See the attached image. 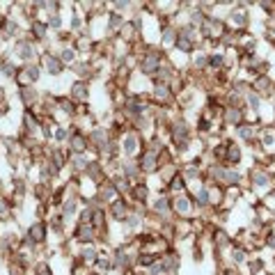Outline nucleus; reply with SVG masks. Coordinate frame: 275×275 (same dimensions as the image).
Masks as SVG:
<instances>
[{
	"label": "nucleus",
	"mask_w": 275,
	"mask_h": 275,
	"mask_svg": "<svg viewBox=\"0 0 275 275\" xmlns=\"http://www.w3.org/2000/svg\"><path fill=\"white\" fill-rule=\"evenodd\" d=\"M74 239L78 241V243L92 245V241L96 239V227L92 225V223H78V227H76V232H74Z\"/></svg>",
	"instance_id": "obj_6"
},
{
	"label": "nucleus",
	"mask_w": 275,
	"mask_h": 275,
	"mask_svg": "<svg viewBox=\"0 0 275 275\" xmlns=\"http://www.w3.org/2000/svg\"><path fill=\"white\" fill-rule=\"evenodd\" d=\"M32 35H35L37 39H44L46 37V25L44 23H32Z\"/></svg>",
	"instance_id": "obj_34"
},
{
	"label": "nucleus",
	"mask_w": 275,
	"mask_h": 275,
	"mask_svg": "<svg viewBox=\"0 0 275 275\" xmlns=\"http://www.w3.org/2000/svg\"><path fill=\"white\" fill-rule=\"evenodd\" d=\"M35 275H50V268H48V264H37V268H35Z\"/></svg>",
	"instance_id": "obj_38"
},
{
	"label": "nucleus",
	"mask_w": 275,
	"mask_h": 275,
	"mask_svg": "<svg viewBox=\"0 0 275 275\" xmlns=\"http://www.w3.org/2000/svg\"><path fill=\"white\" fill-rule=\"evenodd\" d=\"M92 225L96 230H105V211L103 209H94V215H92Z\"/></svg>",
	"instance_id": "obj_29"
},
{
	"label": "nucleus",
	"mask_w": 275,
	"mask_h": 275,
	"mask_svg": "<svg viewBox=\"0 0 275 275\" xmlns=\"http://www.w3.org/2000/svg\"><path fill=\"white\" fill-rule=\"evenodd\" d=\"M193 202H195L197 206H202V209H206V206H211V190L206 188V186H202V188L195 190V195H193Z\"/></svg>",
	"instance_id": "obj_19"
},
{
	"label": "nucleus",
	"mask_w": 275,
	"mask_h": 275,
	"mask_svg": "<svg viewBox=\"0 0 275 275\" xmlns=\"http://www.w3.org/2000/svg\"><path fill=\"white\" fill-rule=\"evenodd\" d=\"M19 94H21V99H23L25 105H32L37 101V90H35V87H30V85H23L19 90Z\"/></svg>",
	"instance_id": "obj_23"
},
{
	"label": "nucleus",
	"mask_w": 275,
	"mask_h": 275,
	"mask_svg": "<svg viewBox=\"0 0 275 275\" xmlns=\"http://www.w3.org/2000/svg\"><path fill=\"white\" fill-rule=\"evenodd\" d=\"M28 239H30L32 243H41V241L46 239V227H44V223H35V225L28 230Z\"/></svg>",
	"instance_id": "obj_21"
},
{
	"label": "nucleus",
	"mask_w": 275,
	"mask_h": 275,
	"mask_svg": "<svg viewBox=\"0 0 275 275\" xmlns=\"http://www.w3.org/2000/svg\"><path fill=\"white\" fill-rule=\"evenodd\" d=\"M170 211H172V200H170V197L160 195L158 200L154 202V213L156 215H160V218H168V215H170Z\"/></svg>",
	"instance_id": "obj_17"
},
{
	"label": "nucleus",
	"mask_w": 275,
	"mask_h": 275,
	"mask_svg": "<svg viewBox=\"0 0 275 275\" xmlns=\"http://www.w3.org/2000/svg\"><path fill=\"white\" fill-rule=\"evenodd\" d=\"M250 184H252V188L255 190H270L275 186V175L273 172H268V170H252V175H250Z\"/></svg>",
	"instance_id": "obj_2"
},
{
	"label": "nucleus",
	"mask_w": 275,
	"mask_h": 275,
	"mask_svg": "<svg viewBox=\"0 0 275 275\" xmlns=\"http://www.w3.org/2000/svg\"><path fill=\"white\" fill-rule=\"evenodd\" d=\"M193 65H195V69H206V67H209V55H195V62H193Z\"/></svg>",
	"instance_id": "obj_33"
},
{
	"label": "nucleus",
	"mask_w": 275,
	"mask_h": 275,
	"mask_svg": "<svg viewBox=\"0 0 275 275\" xmlns=\"http://www.w3.org/2000/svg\"><path fill=\"white\" fill-rule=\"evenodd\" d=\"M209 129H211V122L206 120V117H200V122H197V131H200V133H206Z\"/></svg>",
	"instance_id": "obj_37"
},
{
	"label": "nucleus",
	"mask_w": 275,
	"mask_h": 275,
	"mask_svg": "<svg viewBox=\"0 0 275 275\" xmlns=\"http://www.w3.org/2000/svg\"><path fill=\"white\" fill-rule=\"evenodd\" d=\"M138 165H140V172L142 175H151V172L158 170V154L151 149H145L142 156L138 158Z\"/></svg>",
	"instance_id": "obj_5"
},
{
	"label": "nucleus",
	"mask_w": 275,
	"mask_h": 275,
	"mask_svg": "<svg viewBox=\"0 0 275 275\" xmlns=\"http://www.w3.org/2000/svg\"><path fill=\"white\" fill-rule=\"evenodd\" d=\"M160 53L158 50H147V55L140 60V71L147 76H156L160 71Z\"/></svg>",
	"instance_id": "obj_3"
},
{
	"label": "nucleus",
	"mask_w": 275,
	"mask_h": 275,
	"mask_svg": "<svg viewBox=\"0 0 275 275\" xmlns=\"http://www.w3.org/2000/svg\"><path fill=\"white\" fill-rule=\"evenodd\" d=\"M85 175L90 177L92 181H94V184H105V172H103V168H101V163L99 160H90V165H87V170H85Z\"/></svg>",
	"instance_id": "obj_16"
},
{
	"label": "nucleus",
	"mask_w": 275,
	"mask_h": 275,
	"mask_svg": "<svg viewBox=\"0 0 275 275\" xmlns=\"http://www.w3.org/2000/svg\"><path fill=\"white\" fill-rule=\"evenodd\" d=\"M250 87H252V92H257V94L264 99V96H273L275 94V83H273V78H270L268 74L266 76H257L255 80L250 83Z\"/></svg>",
	"instance_id": "obj_4"
},
{
	"label": "nucleus",
	"mask_w": 275,
	"mask_h": 275,
	"mask_svg": "<svg viewBox=\"0 0 275 275\" xmlns=\"http://www.w3.org/2000/svg\"><path fill=\"white\" fill-rule=\"evenodd\" d=\"M259 129L261 126L257 124V122H250V120H245L243 124L236 126V138H239L241 142H248V145H255L257 138H259Z\"/></svg>",
	"instance_id": "obj_1"
},
{
	"label": "nucleus",
	"mask_w": 275,
	"mask_h": 275,
	"mask_svg": "<svg viewBox=\"0 0 275 275\" xmlns=\"http://www.w3.org/2000/svg\"><path fill=\"white\" fill-rule=\"evenodd\" d=\"M53 138H55V140H58V142H62V140H69V131H67V129H62V126H58V129L53 131Z\"/></svg>",
	"instance_id": "obj_35"
},
{
	"label": "nucleus",
	"mask_w": 275,
	"mask_h": 275,
	"mask_svg": "<svg viewBox=\"0 0 275 275\" xmlns=\"http://www.w3.org/2000/svg\"><path fill=\"white\" fill-rule=\"evenodd\" d=\"M273 48H275V46H273Z\"/></svg>",
	"instance_id": "obj_41"
},
{
	"label": "nucleus",
	"mask_w": 275,
	"mask_h": 275,
	"mask_svg": "<svg viewBox=\"0 0 275 275\" xmlns=\"http://www.w3.org/2000/svg\"><path fill=\"white\" fill-rule=\"evenodd\" d=\"M110 215L115 220H126L131 215V206L124 197H117L115 202H110Z\"/></svg>",
	"instance_id": "obj_11"
},
{
	"label": "nucleus",
	"mask_w": 275,
	"mask_h": 275,
	"mask_svg": "<svg viewBox=\"0 0 275 275\" xmlns=\"http://www.w3.org/2000/svg\"><path fill=\"white\" fill-rule=\"evenodd\" d=\"M248 266H250V275H257V273H264V259L261 257H252L248 259Z\"/></svg>",
	"instance_id": "obj_30"
},
{
	"label": "nucleus",
	"mask_w": 275,
	"mask_h": 275,
	"mask_svg": "<svg viewBox=\"0 0 275 275\" xmlns=\"http://www.w3.org/2000/svg\"><path fill=\"white\" fill-rule=\"evenodd\" d=\"M120 147H122V151H124V156H126V158H133V156H135V151H138V147H140V135L135 133V131H131V133H126L124 138H122Z\"/></svg>",
	"instance_id": "obj_8"
},
{
	"label": "nucleus",
	"mask_w": 275,
	"mask_h": 275,
	"mask_svg": "<svg viewBox=\"0 0 275 275\" xmlns=\"http://www.w3.org/2000/svg\"><path fill=\"white\" fill-rule=\"evenodd\" d=\"M80 259L87 261V264H94V261L99 259V252H96L94 245H85V248L80 250Z\"/></svg>",
	"instance_id": "obj_24"
},
{
	"label": "nucleus",
	"mask_w": 275,
	"mask_h": 275,
	"mask_svg": "<svg viewBox=\"0 0 275 275\" xmlns=\"http://www.w3.org/2000/svg\"><path fill=\"white\" fill-rule=\"evenodd\" d=\"M44 65H46V71H48V74H53V76H60L62 71H65L62 60L58 58V55H53V53H46L44 55Z\"/></svg>",
	"instance_id": "obj_15"
},
{
	"label": "nucleus",
	"mask_w": 275,
	"mask_h": 275,
	"mask_svg": "<svg viewBox=\"0 0 275 275\" xmlns=\"http://www.w3.org/2000/svg\"><path fill=\"white\" fill-rule=\"evenodd\" d=\"M124 225H126V230H131V232L140 230V225H142V215H138V213H131L129 218L124 220Z\"/></svg>",
	"instance_id": "obj_28"
},
{
	"label": "nucleus",
	"mask_w": 275,
	"mask_h": 275,
	"mask_svg": "<svg viewBox=\"0 0 275 275\" xmlns=\"http://www.w3.org/2000/svg\"><path fill=\"white\" fill-rule=\"evenodd\" d=\"M232 261H234L236 266L248 264V248H243V245H236V248H232Z\"/></svg>",
	"instance_id": "obj_22"
},
{
	"label": "nucleus",
	"mask_w": 275,
	"mask_h": 275,
	"mask_svg": "<svg viewBox=\"0 0 275 275\" xmlns=\"http://www.w3.org/2000/svg\"><path fill=\"white\" fill-rule=\"evenodd\" d=\"M129 197H133L135 202L145 204L147 197H149V186H147V184H135L133 188H131V195H129Z\"/></svg>",
	"instance_id": "obj_20"
},
{
	"label": "nucleus",
	"mask_w": 275,
	"mask_h": 275,
	"mask_svg": "<svg viewBox=\"0 0 275 275\" xmlns=\"http://www.w3.org/2000/svg\"><path fill=\"white\" fill-rule=\"evenodd\" d=\"M58 58L62 60V65H74V60H76V50L71 48V46H65V48L58 53Z\"/></svg>",
	"instance_id": "obj_26"
},
{
	"label": "nucleus",
	"mask_w": 275,
	"mask_h": 275,
	"mask_svg": "<svg viewBox=\"0 0 275 275\" xmlns=\"http://www.w3.org/2000/svg\"><path fill=\"white\" fill-rule=\"evenodd\" d=\"M94 266L101 270V273H108V270H113V268H115V264H113V259H110V257H105V255H99V259L94 261Z\"/></svg>",
	"instance_id": "obj_27"
},
{
	"label": "nucleus",
	"mask_w": 275,
	"mask_h": 275,
	"mask_svg": "<svg viewBox=\"0 0 275 275\" xmlns=\"http://www.w3.org/2000/svg\"><path fill=\"white\" fill-rule=\"evenodd\" d=\"M87 96H90V83H85V80H76V83H71V101L85 103Z\"/></svg>",
	"instance_id": "obj_12"
},
{
	"label": "nucleus",
	"mask_w": 275,
	"mask_h": 275,
	"mask_svg": "<svg viewBox=\"0 0 275 275\" xmlns=\"http://www.w3.org/2000/svg\"><path fill=\"white\" fill-rule=\"evenodd\" d=\"M172 211H175L177 215H181V218H190V215H193V197L177 195L175 200H172Z\"/></svg>",
	"instance_id": "obj_7"
},
{
	"label": "nucleus",
	"mask_w": 275,
	"mask_h": 275,
	"mask_svg": "<svg viewBox=\"0 0 275 275\" xmlns=\"http://www.w3.org/2000/svg\"><path fill=\"white\" fill-rule=\"evenodd\" d=\"M177 48L179 50H184V53H190V50L195 48V41H190V39H186V37H177Z\"/></svg>",
	"instance_id": "obj_32"
},
{
	"label": "nucleus",
	"mask_w": 275,
	"mask_h": 275,
	"mask_svg": "<svg viewBox=\"0 0 275 275\" xmlns=\"http://www.w3.org/2000/svg\"><path fill=\"white\" fill-rule=\"evenodd\" d=\"M48 28H53V30H60V28H62V19H60V14H50V19H48Z\"/></svg>",
	"instance_id": "obj_36"
},
{
	"label": "nucleus",
	"mask_w": 275,
	"mask_h": 275,
	"mask_svg": "<svg viewBox=\"0 0 275 275\" xmlns=\"http://www.w3.org/2000/svg\"><path fill=\"white\" fill-rule=\"evenodd\" d=\"M213 241H215V245H220V248H230V243H232L230 234H227L225 230H215L213 232Z\"/></svg>",
	"instance_id": "obj_25"
},
{
	"label": "nucleus",
	"mask_w": 275,
	"mask_h": 275,
	"mask_svg": "<svg viewBox=\"0 0 275 275\" xmlns=\"http://www.w3.org/2000/svg\"><path fill=\"white\" fill-rule=\"evenodd\" d=\"M273 264H275V255H273Z\"/></svg>",
	"instance_id": "obj_40"
},
{
	"label": "nucleus",
	"mask_w": 275,
	"mask_h": 275,
	"mask_svg": "<svg viewBox=\"0 0 275 275\" xmlns=\"http://www.w3.org/2000/svg\"><path fill=\"white\" fill-rule=\"evenodd\" d=\"M87 147H90V138H85L83 133H71L69 135V149H71V154H85Z\"/></svg>",
	"instance_id": "obj_14"
},
{
	"label": "nucleus",
	"mask_w": 275,
	"mask_h": 275,
	"mask_svg": "<svg viewBox=\"0 0 275 275\" xmlns=\"http://www.w3.org/2000/svg\"><path fill=\"white\" fill-rule=\"evenodd\" d=\"M209 67L211 69H225V55H220V53L209 55Z\"/></svg>",
	"instance_id": "obj_31"
},
{
	"label": "nucleus",
	"mask_w": 275,
	"mask_h": 275,
	"mask_svg": "<svg viewBox=\"0 0 275 275\" xmlns=\"http://www.w3.org/2000/svg\"><path fill=\"white\" fill-rule=\"evenodd\" d=\"M223 120H225V124L230 126H239L245 122V108H232V105H225L223 108Z\"/></svg>",
	"instance_id": "obj_9"
},
{
	"label": "nucleus",
	"mask_w": 275,
	"mask_h": 275,
	"mask_svg": "<svg viewBox=\"0 0 275 275\" xmlns=\"http://www.w3.org/2000/svg\"><path fill=\"white\" fill-rule=\"evenodd\" d=\"M113 7H115V10H117V14H120V12L129 10V7H131V3H113Z\"/></svg>",
	"instance_id": "obj_39"
},
{
	"label": "nucleus",
	"mask_w": 275,
	"mask_h": 275,
	"mask_svg": "<svg viewBox=\"0 0 275 275\" xmlns=\"http://www.w3.org/2000/svg\"><path fill=\"white\" fill-rule=\"evenodd\" d=\"M154 99L158 101V103H168V101H172L170 83H165V80H156V83H154Z\"/></svg>",
	"instance_id": "obj_13"
},
{
	"label": "nucleus",
	"mask_w": 275,
	"mask_h": 275,
	"mask_svg": "<svg viewBox=\"0 0 275 275\" xmlns=\"http://www.w3.org/2000/svg\"><path fill=\"white\" fill-rule=\"evenodd\" d=\"M243 160V149L239 147L236 140H227V156H225V163L227 168H236V165Z\"/></svg>",
	"instance_id": "obj_10"
},
{
	"label": "nucleus",
	"mask_w": 275,
	"mask_h": 275,
	"mask_svg": "<svg viewBox=\"0 0 275 275\" xmlns=\"http://www.w3.org/2000/svg\"><path fill=\"white\" fill-rule=\"evenodd\" d=\"M113 264H115V268H126V266H131L129 252H126L124 248H115V250H113Z\"/></svg>",
	"instance_id": "obj_18"
}]
</instances>
